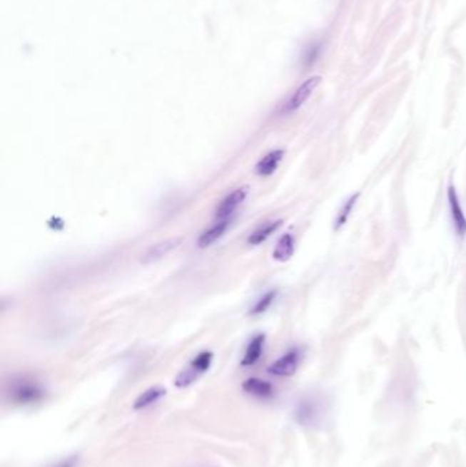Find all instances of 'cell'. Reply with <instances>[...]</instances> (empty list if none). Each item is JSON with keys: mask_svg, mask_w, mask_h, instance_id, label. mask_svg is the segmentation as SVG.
<instances>
[{"mask_svg": "<svg viewBox=\"0 0 466 467\" xmlns=\"http://www.w3.org/2000/svg\"><path fill=\"white\" fill-rule=\"evenodd\" d=\"M320 82H322V77H319V76H315V77H310L304 81L297 88V91L293 93V96L290 97L289 101L286 103V106L283 108V113H291L300 110L308 101V98L312 96V93L316 91V88L320 85Z\"/></svg>", "mask_w": 466, "mask_h": 467, "instance_id": "obj_6", "label": "cell"}, {"mask_svg": "<svg viewBox=\"0 0 466 467\" xmlns=\"http://www.w3.org/2000/svg\"><path fill=\"white\" fill-rule=\"evenodd\" d=\"M301 358L303 354L300 349H291L270 365L268 373L275 377H290L298 369L301 364Z\"/></svg>", "mask_w": 466, "mask_h": 467, "instance_id": "obj_4", "label": "cell"}, {"mask_svg": "<svg viewBox=\"0 0 466 467\" xmlns=\"http://www.w3.org/2000/svg\"><path fill=\"white\" fill-rule=\"evenodd\" d=\"M358 198H360V193H353L343 204L342 207L339 208L337 213V217H335V222H334V230L335 231H339L342 227H345V225L348 223L352 212H353L354 207L357 205L358 202Z\"/></svg>", "mask_w": 466, "mask_h": 467, "instance_id": "obj_15", "label": "cell"}, {"mask_svg": "<svg viewBox=\"0 0 466 467\" xmlns=\"http://www.w3.org/2000/svg\"><path fill=\"white\" fill-rule=\"evenodd\" d=\"M264 344H265L264 334H258L250 339L241 359V365L243 368H249V366H253L258 364V359L261 358L263 351H264Z\"/></svg>", "mask_w": 466, "mask_h": 467, "instance_id": "obj_10", "label": "cell"}, {"mask_svg": "<svg viewBox=\"0 0 466 467\" xmlns=\"http://www.w3.org/2000/svg\"><path fill=\"white\" fill-rule=\"evenodd\" d=\"M276 291H268L267 294H264L261 298H258L256 301V304L253 305V307L250 309V314L252 316H258V314H263L265 313L270 307L273 305L275 298H276Z\"/></svg>", "mask_w": 466, "mask_h": 467, "instance_id": "obj_16", "label": "cell"}, {"mask_svg": "<svg viewBox=\"0 0 466 467\" xmlns=\"http://www.w3.org/2000/svg\"><path fill=\"white\" fill-rule=\"evenodd\" d=\"M283 226V220L282 219H276V220H270L265 222L264 225L256 228L249 237H248V243L250 246H258L261 243L267 241L268 238H271L273 234Z\"/></svg>", "mask_w": 466, "mask_h": 467, "instance_id": "obj_13", "label": "cell"}, {"mask_svg": "<svg viewBox=\"0 0 466 467\" xmlns=\"http://www.w3.org/2000/svg\"><path fill=\"white\" fill-rule=\"evenodd\" d=\"M166 394H167L166 388L161 387V386L146 388L144 392H141L133 403V409L137 411L146 410V409L155 406L156 403L161 402V399L166 396Z\"/></svg>", "mask_w": 466, "mask_h": 467, "instance_id": "obj_11", "label": "cell"}, {"mask_svg": "<svg viewBox=\"0 0 466 467\" xmlns=\"http://www.w3.org/2000/svg\"><path fill=\"white\" fill-rule=\"evenodd\" d=\"M213 362V353L212 351H201L194 356L186 368L179 371L177 377L174 379V386L179 389L193 386L194 383L209 371Z\"/></svg>", "mask_w": 466, "mask_h": 467, "instance_id": "obj_2", "label": "cell"}, {"mask_svg": "<svg viewBox=\"0 0 466 467\" xmlns=\"http://www.w3.org/2000/svg\"><path fill=\"white\" fill-rule=\"evenodd\" d=\"M285 158L283 149H273L268 152L265 156H263L258 164H256V173L260 177H271L273 173L278 170L280 161Z\"/></svg>", "mask_w": 466, "mask_h": 467, "instance_id": "obj_12", "label": "cell"}, {"mask_svg": "<svg viewBox=\"0 0 466 467\" xmlns=\"http://www.w3.org/2000/svg\"><path fill=\"white\" fill-rule=\"evenodd\" d=\"M6 396L16 406H33L41 403L47 396V389L29 377H18L9 383Z\"/></svg>", "mask_w": 466, "mask_h": 467, "instance_id": "obj_1", "label": "cell"}, {"mask_svg": "<svg viewBox=\"0 0 466 467\" xmlns=\"http://www.w3.org/2000/svg\"><path fill=\"white\" fill-rule=\"evenodd\" d=\"M447 202L450 210L451 223L457 238L464 240L466 237V215L461 204V200L457 193L455 186L450 183L447 186Z\"/></svg>", "mask_w": 466, "mask_h": 467, "instance_id": "obj_3", "label": "cell"}, {"mask_svg": "<svg viewBox=\"0 0 466 467\" xmlns=\"http://www.w3.org/2000/svg\"><path fill=\"white\" fill-rule=\"evenodd\" d=\"M181 243H182L181 237H174V238H168V240L158 242V243H155V245H152V246H149L146 249L141 261H143V264L156 262L161 258L166 257L167 255H170L174 249H177Z\"/></svg>", "mask_w": 466, "mask_h": 467, "instance_id": "obj_7", "label": "cell"}, {"mask_svg": "<svg viewBox=\"0 0 466 467\" xmlns=\"http://www.w3.org/2000/svg\"><path fill=\"white\" fill-rule=\"evenodd\" d=\"M294 252H295V240H294L293 234L286 232L279 238V241L276 243L273 252V258L278 262H286L293 257Z\"/></svg>", "mask_w": 466, "mask_h": 467, "instance_id": "obj_14", "label": "cell"}, {"mask_svg": "<svg viewBox=\"0 0 466 467\" xmlns=\"http://www.w3.org/2000/svg\"><path fill=\"white\" fill-rule=\"evenodd\" d=\"M231 223V217L230 219H222V220H216L215 225L207 228L206 231H203L197 240V246L200 249H207L209 246H212L216 241H219L226 234V231L228 230Z\"/></svg>", "mask_w": 466, "mask_h": 467, "instance_id": "obj_8", "label": "cell"}, {"mask_svg": "<svg viewBox=\"0 0 466 467\" xmlns=\"http://www.w3.org/2000/svg\"><path fill=\"white\" fill-rule=\"evenodd\" d=\"M78 462H80V459H78V456H69V458H66V459H64V461H61L59 463H56L55 466L52 467H77L78 466Z\"/></svg>", "mask_w": 466, "mask_h": 467, "instance_id": "obj_17", "label": "cell"}, {"mask_svg": "<svg viewBox=\"0 0 466 467\" xmlns=\"http://www.w3.org/2000/svg\"><path fill=\"white\" fill-rule=\"evenodd\" d=\"M242 389L250 395L255 396L258 399H270L273 395V386L263 379L258 377H249L242 383Z\"/></svg>", "mask_w": 466, "mask_h": 467, "instance_id": "obj_9", "label": "cell"}, {"mask_svg": "<svg viewBox=\"0 0 466 467\" xmlns=\"http://www.w3.org/2000/svg\"><path fill=\"white\" fill-rule=\"evenodd\" d=\"M249 190H250L249 186L245 185L241 188H237L234 192L227 194L225 198L222 200V202L218 205L216 210H215L216 220L230 219L234 215V212L243 204V201L246 200V197L249 194Z\"/></svg>", "mask_w": 466, "mask_h": 467, "instance_id": "obj_5", "label": "cell"}]
</instances>
